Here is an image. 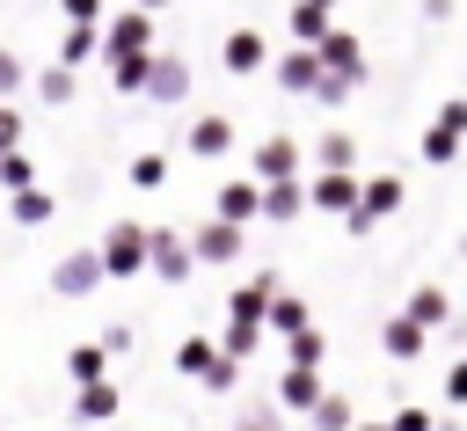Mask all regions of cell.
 I'll return each instance as SVG.
<instances>
[{
  "mask_svg": "<svg viewBox=\"0 0 467 431\" xmlns=\"http://www.w3.org/2000/svg\"><path fill=\"white\" fill-rule=\"evenodd\" d=\"M36 95H44V102H73V73H66V66H51V73L36 80Z\"/></svg>",
  "mask_w": 467,
  "mask_h": 431,
  "instance_id": "obj_31",
  "label": "cell"
},
{
  "mask_svg": "<svg viewBox=\"0 0 467 431\" xmlns=\"http://www.w3.org/2000/svg\"><path fill=\"white\" fill-rule=\"evenodd\" d=\"M190 241H197V263H234L241 256V219H204Z\"/></svg>",
  "mask_w": 467,
  "mask_h": 431,
  "instance_id": "obj_8",
  "label": "cell"
},
{
  "mask_svg": "<svg viewBox=\"0 0 467 431\" xmlns=\"http://www.w3.org/2000/svg\"><path fill=\"white\" fill-rule=\"evenodd\" d=\"M314 161H321V168H350V161H358V146H350L343 131H328V139L314 146Z\"/></svg>",
  "mask_w": 467,
  "mask_h": 431,
  "instance_id": "obj_29",
  "label": "cell"
},
{
  "mask_svg": "<svg viewBox=\"0 0 467 431\" xmlns=\"http://www.w3.org/2000/svg\"><path fill=\"white\" fill-rule=\"evenodd\" d=\"M292 168H299V146H292V139H263V146H255V175H263V183H285Z\"/></svg>",
  "mask_w": 467,
  "mask_h": 431,
  "instance_id": "obj_13",
  "label": "cell"
},
{
  "mask_svg": "<svg viewBox=\"0 0 467 431\" xmlns=\"http://www.w3.org/2000/svg\"><path fill=\"white\" fill-rule=\"evenodd\" d=\"M102 263H109V278H139V270H153V226L117 219V226L102 234Z\"/></svg>",
  "mask_w": 467,
  "mask_h": 431,
  "instance_id": "obj_2",
  "label": "cell"
},
{
  "mask_svg": "<svg viewBox=\"0 0 467 431\" xmlns=\"http://www.w3.org/2000/svg\"><path fill=\"white\" fill-rule=\"evenodd\" d=\"M7 219L15 226H36V219H51V197L29 183V190H7Z\"/></svg>",
  "mask_w": 467,
  "mask_h": 431,
  "instance_id": "obj_21",
  "label": "cell"
},
{
  "mask_svg": "<svg viewBox=\"0 0 467 431\" xmlns=\"http://www.w3.org/2000/svg\"><path fill=\"white\" fill-rule=\"evenodd\" d=\"M226 146H234V124H226V117H197V124H190V153H204V161H219Z\"/></svg>",
  "mask_w": 467,
  "mask_h": 431,
  "instance_id": "obj_14",
  "label": "cell"
},
{
  "mask_svg": "<svg viewBox=\"0 0 467 431\" xmlns=\"http://www.w3.org/2000/svg\"><path fill=\"white\" fill-rule=\"evenodd\" d=\"M314 431H358V409H350V394H321V409L306 416Z\"/></svg>",
  "mask_w": 467,
  "mask_h": 431,
  "instance_id": "obj_22",
  "label": "cell"
},
{
  "mask_svg": "<svg viewBox=\"0 0 467 431\" xmlns=\"http://www.w3.org/2000/svg\"><path fill=\"white\" fill-rule=\"evenodd\" d=\"M15 131H22V124H15V110L0 102V146H15Z\"/></svg>",
  "mask_w": 467,
  "mask_h": 431,
  "instance_id": "obj_39",
  "label": "cell"
},
{
  "mask_svg": "<svg viewBox=\"0 0 467 431\" xmlns=\"http://www.w3.org/2000/svg\"><path fill=\"white\" fill-rule=\"evenodd\" d=\"M109 278V263H102V248H73V256H58V270H51V285H58V300H88L95 285Z\"/></svg>",
  "mask_w": 467,
  "mask_h": 431,
  "instance_id": "obj_3",
  "label": "cell"
},
{
  "mask_svg": "<svg viewBox=\"0 0 467 431\" xmlns=\"http://www.w3.org/2000/svg\"><path fill=\"white\" fill-rule=\"evenodd\" d=\"M452 153H460V131H452V124H438V131L423 139V161H452Z\"/></svg>",
  "mask_w": 467,
  "mask_h": 431,
  "instance_id": "obj_32",
  "label": "cell"
},
{
  "mask_svg": "<svg viewBox=\"0 0 467 431\" xmlns=\"http://www.w3.org/2000/svg\"><path fill=\"white\" fill-rule=\"evenodd\" d=\"M197 270V241H182L175 226H153V270L146 278H161V285H182Z\"/></svg>",
  "mask_w": 467,
  "mask_h": 431,
  "instance_id": "obj_4",
  "label": "cell"
},
{
  "mask_svg": "<svg viewBox=\"0 0 467 431\" xmlns=\"http://www.w3.org/2000/svg\"><path fill=\"white\" fill-rule=\"evenodd\" d=\"M66 15L73 22H95V0H66Z\"/></svg>",
  "mask_w": 467,
  "mask_h": 431,
  "instance_id": "obj_40",
  "label": "cell"
},
{
  "mask_svg": "<svg viewBox=\"0 0 467 431\" xmlns=\"http://www.w3.org/2000/svg\"><path fill=\"white\" fill-rule=\"evenodd\" d=\"M409 314H416L423 329H445V321H452V300H445L438 285H416V292H409Z\"/></svg>",
  "mask_w": 467,
  "mask_h": 431,
  "instance_id": "obj_19",
  "label": "cell"
},
{
  "mask_svg": "<svg viewBox=\"0 0 467 431\" xmlns=\"http://www.w3.org/2000/svg\"><path fill=\"white\" fill-rule=\"evenodd\" d=\"M219 219H263V190L255 183H226L219 190Z\"/></svg>",
  "mask_w": 467,
  "mask_h": 431,
  "instance_id": "obj_18",
  "label": "cell"
},
{
  "mask_svg": "<svg viewBox=\"0 0 467 431\" xmlns=\"http://www.w3.org/2000/svg\"><path fill=\"white\" fill-rule=\"evenodd\" d=\"M109 358H117V351H109V343L95 336V343H73V351H66V373H73V380L88 387V380H109Z\"/></svg>",
  "mask_w": 467,
  "mask_h": 431,
  "instance_id": "obj_12",
  "label": "cell"
},
{
  "mask_svg": "<svg viewBox=\"0 0 467 431\" xmlns=\"http://www.w3.org/2000/svg\"><path fill=\"white\" fill-rule=\"evenodd\" d=\"M73 409H80V416H88V424H102V416H117V409H124V394H117V380H88V387H80V402H73Z\"/></svg>",
  "mask_w": 467,
  "mask_h": 431,
  "instance_id": "obj_17",
  "label": "cell"
},
{
  "mask_svg": "<svg viewBox=\"0 0 467 431\" xmlns=\"http://www.w3.org/2000/svg\"><path fill=\"white\" fill-rule=\"evenodd\" d=\"M146 37H153L146 15H117V22H109V51H146Z\"/></svg>",
  "mask_w": 467,
  "mask_h": 431,
  "instance_id": "obj_23",
  "label": "cell"
},
{
  "mask_svg": "<svg viewBox=\"0 0 467 431\" xmlns=\"http://www.w3.org/2000/svg\"><path fill=\"white\" fill-rule=\"evenodd\" d=\"M358 197H365V183H358L350 168H321V175H314V205H321V212L350 219V212H358Z\"/></svg>",
  "mask_w": 467,
  "mask_h": 431,
  "instance_id": "obj_6",
  "label": "cell"
},
{
  "mask_svg": "<svg viewBox=\"0 0 467 431\" xmlns=\"http://www.w3.org/2000/svg\"><path fill=\"white\" fill-rule=\"evenodd\" d=\"M321 73H328V58H321V51H285V58H277V80H285L292 95H314V88H321Z\"/></svg>",
  "mask_w": 467,
  "mask_h": 431,
  "instance_id": "obj_9",
  "label": "cell"
},
{
  "mask_svg": "<svg viewBox=\"0 0 467 431\" xmlns=\"http://www.w3.org/2000/svg\"><path fill=\"white\" fill-rule=\"evenodd\" d=\"M58 51H66V58H88V51H95V29H88V22H73V29H66V44H58Z\"/></svg>",
  "mask_w": 467,
  "mask_h": 431,
  "instance_id": "obj_33",
  "label": "cell"
},
{
  "mask_svg": "<svg viewBox=\"0 0 467 431\" xmlns=\"http://www.w3.org/2000/svg\"><path fill=\"white\" fill-rule=\"evenodd\" d=\"M299 329H314V321H306V300L277 285V300H270V336H299Z\"/></svg>",
  "mask_w": 467,
  "mask_h": 431,
  "instance_id": "obj_16",
  "label": "cell"
},
{
  "mask_svg": "<svg viewBox=\"0 0 467 431\" xmlns=\"http://www.w3.org/2000/svg\"><path fill=\"white\" fill-rule=\"evenodd\" d=\"M204 387H212V394H234V387H241V358H234L226 343H219V358H212V373H204Z\"/></svg>",
  "mask_w": 467,
  "mask_h": 431,
  "instance_id": "obj_26",
  "label": "cell"
},
{
  "mask_svg": "<svg viewBox=\"0 0 467 431\" xmlns=\"http://www.w3.org/2000/svg\"><path fill=\"white\" fill-rule=\"evenodd\" d=\"M358 212L379 226L387 212H401V183H394V175H372V183H365V197H358Z\"/></svg>",
  "mask_w": 467,
  "mask_h": 431,
  "instance_id": "obj_15",
  "label": "cell"
},
{
  "mask_svg": "<svg viewBox=\"0 0 467 431\" xmlns=\"http://www.w3.org/2000/svg\"><path fill=\"white\" fill-rule=\"evenodd\" d=\"M131 183H139V190H161V183H168V161H161V153H139V161H131Z\"/></svg>",
  "mask_w": 467,
  "mask_h": 431,
  "instance_id": "obj_30",
  "label": "cell"
},
{
  "mask_svg": "<svg viewBox=\"0 0 467 431\" xmlns=\"http://www.w3.org/2000/svg\"><path fill=\"white\" fill-rule=\"evenodd\" d=\"M445 402H452V409H467V358L445 373Z\"/></svg>",
  "mask_w": 467,
  "mask_h": 431,
  "instance_id": "obj_35",
  "label": "cell"
},
{
  "mask_svg": "<svg viewBox=\"0 0 467 431\" xmlns=\"http://www.w3.org/2000/svg\"><path fill=\"white\" fill-rule=\"evenodd\" d=\"M321 7H328V0H299V7H292V29H299V37H314V44L328 37V15H321Z\"/></svg>",
  "mask_w": 467,
  "mask_h": 431,
  "instance_id": "obj_27",
  "label": "cell"
},
{
  "mask_svg": "<svg viewBox=\"0 0 467 431\" xmlns=\"http://www.w3.org/2000/svg\"><path fill=\"white\" fill-rule=\"evenodd\" d=\"M321 58H328L336 73H350V80H365V58H358V44H350V37H321Z\"/></svg>",
  "mask_w": 467,
  "mask_h": 431,
  "instance_id": "obj_25",
  "label": "cell"
},
{
  "mask_svg": "<svg viewBox=\"0 0 467 431\" xmlns=\"http://www.w3.org/2000/svg\"><path fill=\"white\" fill-rule=\"evenodd\" d=\"M387 424H394V431H438V416H431V409H394Z\"/></svg>",
  "mask_w": 467,
  "mask_h": 431,
  "instance_id": "obj_34",
  "label": "cell"
},
{
  "mask_svg": "<svg viewBox=\"0 0 467 431\" xmlns=\"http://www.w3.org/2000/svg\"><path fill=\"white\" fill-rule=\"evenodd\" d=\"M146 95H153V102H182V95H190V66H182V58H153Z\"/></svg>",
  "mask_w": 467,
  "mask_h": 431,
  "instance_id": "obj_10",
  "label": "cell"
},
{
  "mask_svg": "<svg viewBox=\"0 0 467 431\" xmlns=\"http://www.w3.org/2000/svg\"><path fill=\"white\" fill-rule=\"evenodd\" d=\"M146 7H168V0H146Z\"/></svg>",
  "mask_w": 467,
  "mask_h": 431,
  "instance_id": "obj_41",
  "label": "cell"
},
{
  "mask_svg": "<svg viewBox=\"0 0 467 431\" xmlns=\"http://www.w3.org/2000/svg\"><path fill=\"white\" fill-rule=\"evenodd\" d=\"M438 124H452V131H467V102H445V110H438Z\"/></svg>",
  "mask_w": 467,
  "mask_h": 431,
  "instance_id": "obj_36",
  "label": "cell"
},
{
  "mask_svg": "<svg viewBox=\"0 0 467 431\" xmlns=\"http://www.w3.org/2000/svg\"><path fill=\"white\" fill-rule=\"evenodd\" d=\"M285 343H292V365H321V358H328V336H321V329H299V336H285Z\"/></svg>",
  "mask_w": 467,
  "mask_h": 431,
  "instance_id": "obj_28",
  "label": "cell"
},
{
  "mask_svg": "<svg viewBox=\"0 0 467 431\" xmlns=\"http://www.w3.org/2000/svg\"><path fill=\"white\" fill-rule=\"evenodd\" d=\"M321 365H285L277 373V409H292V416H314L321 409Z\"/></svg>",
  "mask_w": 467,
  "mask_h": 431,
  "instance_id": "obj_5",
  "label": "cell"
},
{
  "mask_svg": "<svg viewBox=\"0 0 467 431\" xmlns=\"http://www.w3.org/2000/svg\"><path fill=\"white\" fill-rule=\"evenodd\" d=\"M234 431H277V409H255L248 424H234Z\"/></svg>",
  "mask_w": 467,
  "mask_h": 431,
  "instance_id": "obj_37",
  "label": "cell"
},
{
  "mask_svg": "<svg viewBox=\"0 0 467 431\" xmlns=\"http://www.w3.org/2000/svg\"><path fill=\"white\" fill-rule=\"evenodd\" d=\"M212 358H219V343H212V336H182V343H175V373H190V380H204V373H212Z\"/></svg>",
  "mask_w": 467,
  "mask_h": 431,
  "instance_id": "obj_20",
  "label": "cell"
},
{
  "mask_svg": "<svg viewBox=\"0 0 467 431\" xmlns=\"http://www.w3.org/2000/svg\"><path fill=\"white\" fill-rule=\"evenodd\" d=\"M270 300H277V270H255V278L234 285V300H226V336H219L234 358H248V351L270 336Z\"/></svg>",
  "mask_w": 467,
  "mask_h": 431,
  "instance_id": "obj_1",
  "label": "cell"
},
{
  "mask_svg": "<svg viewBox=\"0 0 467 431\" xmlns=\"http://www.w3.org/2000/svg\"><path fill=\"white\" fill-rule=\"evenodd\" d=\"M15 80H22V66H15V58H7V51H0V95H7V88H15Z\"/></svg>",
  "mask_w": 467,
  "mask_h": 431,
  "instance_id": "obj_38",
  "label": "cell"
},
{
  "mask_svg": "<svg viewBox=\"0 0 467 431\" xmlns=\"http://www.w3.org/2000/svg\"><path fill=\"white\" fill-rule=\"evenodd\" d=\"M226 66H234V73H255V66H263V37H255V29H234V37H226Z\"/></svg>",
  "mask_w": 467,
  "mask_h": 431,
  "instance_id": "obj_24",
  "label": "cell"
},
{
  "mask_svg": "<svg viewBox=\"0 0 467 431\" xmlns=\"http://www.w3.org/2000/svg\"><path fill=\"white\" fill-rule=\"evenodd\" d=\"M306 205H314V190H299L292 175L285 183H263V219H299Z\"/></svg>",
  "mask_w": 467,
  "mask_h": 431,
  "instance_id": "obj_11",
  "label": "cell"
},
{
  "mask_svg": "<svg viewBox=\"0 0 467 431\" xmlns=\"http://www.w3.org/2000/svg\"><path fill=\"white\" fill-rule=\"evenodd\" d=\"M423 343H431V329H423V321H416L409 307H401V314H394V321L379 329V351H387L394 365H416V358H423Z\"/></svg>",
  "mask_w": 467,
  "mask_h": 431,
  "instance_id": "obj_7",
  "label": "cell"
}]
</instances>
